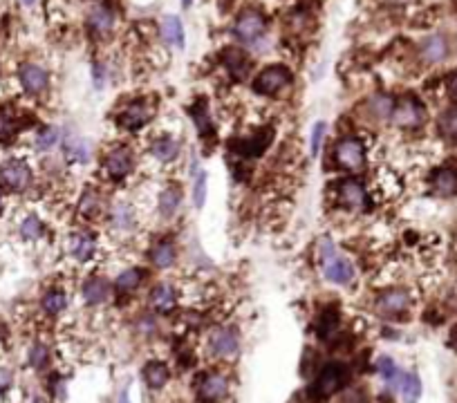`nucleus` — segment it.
<instances>
[{
  "mask_svg": "<svg viewBox=\"0 0 457 403\" xmlns=\"http://www.w3.org/2000/svg\"><path fill=\"white\" fill-rule=\"evenodd\" d=\"M350 378L348 367L343 365L341 361H329L321 367V372L316 374V381L310 388V397L312 401H325L332 395L341 392L346 388Z\"/></svg>",
  "mask_w": 457,
  "mask_h": 403,
  "instance_id": "1",
  "label": "nucleus"
},
{
  "mask_svg": "<svg viewBox=\"0 0 457 403\" xmlns=\"http://www.w3.org/2000/svg\"><path fill=\"white\" fill-rule=\"evenodd\" d=\"M318 256H321L323 273H325V278L329 282H334V285H348V282H352V278H354V264L346 256H341V253L334 249V245L327 238H323L321 245H318Z\"/></svg>",
  "mask_w": 457,
  "mask_h": 403,
  "instance_id": "2",
  "label": "nucleus"
},
{
  "mask_svg": "<svg viewBox=\"0 0 457 403\" xmlns=\"http://www.w3.org/2000/svg\"><path fill=\"white\" fill-rule=\"evenodd\" d=\"M32 182H34V172L25 159L9 157L0 164V184H3L7 191L22 193L32 186Z\"/></svg>",
  "mask_w": 457,
  "mask_h": 403,
  "instance_id": "3",
  "label": "nucleus"
},
{
  "mask_svg": "<svg viewBox=\"0 0 457 403\" xmlns=\"http://www.w3.org/2000/svg\"><path fill=\"white\" fill-rule=\"evenodd\" d=\"M390 121L397 128H406V130H415L421 123L426 121V108L417 97H404L395 101V108L390 114Z\"/></svg>",
  "mask_w": 457,
  "mask_h": 403,
  "instance_id": "4",
  "label": "nucleus"
},
{
  "mask_svg": "<svg viewBox=\"0 0 457 403\" xmlns=\"http://www.w3.org/2000/svg\"><path fill=\"white\" fill-rule=\"evenodd\" d=\"M334 159L339 168L343 170H363L365 161H368V153H365V146L357 137H343L334 146Z\"/></svg>",
  "mask_w": 457,
  "mask_h": 403,
  "instance_id": "5",
  "label": "nucleus"
},
{
  "mask_svg": "<svg viewBox=\"0 0 457 403\" xmlns=\"http://www.w3.org/2000/svg\"><path fill=\"white\" fill-rule=\"evenodd\" d=\"M289 81H292V72L287 70V67H285V65H269L254 78L251 88H254V92H258V95L273 97V95H278L282 88H287Z\"/></svg>",
  "mask_w": 457,
  "mask_h": 403,
  "instance_id": "6",
  "label": "nucleus"
},
{
  "mask_svg": "<svg viewBox=\"0 0 457 403\" xmlns=\"http://www.w3.org/2000/svg\"><path fill=\"white\" fill-rule=\"evenodd\" d=\"M267 27V20L262 16V11L258 9H247L238 16L236 25H233V34L236 39L245 41V43H254L262 36V32Z\"/></svg>",
  "mask_w": 457,
  "mask_h": 403,
  "instance_id": "7",
  "label": "nucleus"
},
{
  "mask_svg": "<svg viewBox=\"0 0 457 403\" xmlns=\"http://www.w3.org/2000/svg\"><path fill=\"white\" fill-rule=\"evenodd\" d=\"M273 139V130L271 128H260L258 132L249 135V137H240V139L231 142L233 151L245 155V157H258L267 151V146Z\"/></svg>",
  "mask_w": 457,
  "mask_h": 403,
  "instance_id": "8",
  "label": "nucleus"
},
{
  "mask_svg": "<svg viewBox=\"0 0 457 403\" xmlns=\"http://www.w3.org/2000/svg\"><path fill=\"white\" fill-rule=\"evenodd\" d=\"M336 198L346 209L359 211L368 204V191H365V186L357 179H343V182H339Z\"/></svg>",
  "mask_w": 457,
  "mask_h": 403,
  "instance_id": "9",
  "label": "nucleus"
},
{
  "mask_svg": "<svg viewBox=\"0 0 457 403\" xmlns=\"http://www.w3.org/2000/svg\"><path fill=\"white\" fill-rule=\"evenodd\" d=\"M104 170L108 172L110 179L117 182L128 177L132 170V155L128 148H114V151H110L104 159Z\"/></svg>",
  "mask_w": 457,
  "mask_h": 403,
  "instance_id": "10",
  "label": "nucleus"
},
{
  "mask_svg": "<svg viewBox=\"0 0 457 403\" xmlns=\"http://www.w3.org/2000/svg\"><path fill=\"white\" fill-rule=\"evenodd\" d=\"M408 307H410V296L404 289H388L376 298V312L386 316L404 314Z\"/></svg>",
  "mask_w": 457,
  "mask_h": 403,
  "instance_id": "11",
  "label": "nucleus"
},
{
  "mask_svg": "<svg viewBox=\"0 0 457 403\" xmlns=\"http://www.w3.org/2000/svg\"><path fill=\"white\" fill-rule=\"evenodd\" d=\"M151 117H153V110L148 108L146 103L135 101V103H130V106L119 114V125H121L123 130L135 132V130L144 128V125L151 121Z\"/></svg>",
  "mask_w": 457,
  "mask_h": 403,
  "instance_id": "12",
  "label": "nucleus"
},
{
  "mask_svg": "<svg viewBox=\"0 0 457 403\" xmlns=\"http://www.w3.org/2000/svg\"><path fill=\"white\" fill-rule=\"evenodd\" d=\"M198 395L207 403H218L228 395V381L222 374H207L198 385Z\"/></svg>",
  "mask_w": 457,
  "mask_h": 403,
  "instance_id": "13",
  "label": "nucleus"
},
{
  "mask_svg": "<svg viewBox=\"0 0 457 403\" xmlns=\"http://www.w3.org/2000/svg\"><path fill=\"white\" fill-rule=\"evenodd\" d=\"M211 352L215 356H222V359H228V356H233L238 352V345H240V336L238 332L231 329V327H222L218 332L211 334Z\"/></svg>",
  "mask_w": 457,
  "mask_h": 403,
  "instance_id": "14",
  "label": "nucleus"
},
{
  "mask_svg": "<svg viewBox=\"0 0 457 403\" xmlns=\"http://www.w3.org/2000/svg\"><path fill=\"white\" fill-rule=\"evenodd\" d=\"M18 78H20L22 90H25L27 95H41V92L48 88V72H45L41 65L25 63L20 67Z\"/></svg>",
  "mask_w": 457,
  "mask_h": 403,
  "instance_id": "15",
  "label": "nucleus"
},
{
  "mask_svg": "<svg viewBox=\"0 0 457 403\" xmlns=\"http://www.w3.org/2000/svg\"><path fill=\"white\" fill-rule=\"evenodd\" d=\"M67 249H70V256L79 262H88L95 256L97 251V240L93 233L88 231H76L70 235V242H67Z\"/></svg>",
  "mask_w": 457,
  "mask_h": 403,
  "instance_id": "16",
  "label": "nucleus"
},
{
  "mask_svg": "<svg viewBox=\"0 0 457 403\" xmlns=\"http://www.w3.org/2000/svg\"><path fill=\"white\" fill-rule=\"evenodd\" d=\"M81 296L88 305H101L110 298V285L104 278H88L81 287Z\"/></svg>",
  "mask_w": 457,
  "mask_h": 403,
  "instance_id": "17",
  "label": "nucleus"
},
{
  "mask_svg": "<svg viewBox=\"0 0 457 403\" xmlns=\"http://www.w3.org/2000/svg\"><path fill=\"white\" fill-rule=\"evenodd\" d=\"M177 303V294L170 285L162 282V285H155L153 292H151V307L155 312H162V314H168L170 309L175 307Z\"/></svg>",
  "mask_w": 457,
  "mask_h": 403,
  "instance_id": "18",
  "label": "nucleus"
},
{
  "mask_svg": "<svg viewBox=\"0 0 457 403\" xmlns=\"http://www.w3.org/2000/svg\"><path fill=\"white\" fill-rule=\"evenodd\" d=\"M222 63L226 65V70L231 76L236 78H245L249 74V56L243 52V50H238V48H228L224 54H222Z\"/></svg>",
  "mask_w": 457,
  "mask_h": 403,
  "instance_id": "19",
  "label": "nucleus"
},
{
  "mask_svg": "<svg viewBox=\"0 0 457 403\" xmlns=\"http://www.w3.org/2000/svg\"><path fill=\"white\" fill-rule=\"evenodd\" d=\"M151 155L157 161H162V164H168V161L177 159V155H179V142L175 139V137H168V135L157 137V139L151 144Z\"/></svg>",
  "mask_w": 457,
  "mask_h": 403,
  "instance_id": "20",
  "label": "nucleus"
},
{
  "mask_svg": "<svg viewBox=\"0 0 457 403\" xmlns=\"http://www.w3.org/2000/svg\"><path fill=\"white\" fill-rule=\"evenodd\" d=\"M177 249L173 245V240H159L157 245L151 249V262L157 269H168L175 264Z\"/></svg>",
  "mask_w": 457,
  "mask_h": 403,
  "instance_id": "21",
  "label": "nucleus"
},
{
  "mask_svg": "<svg viewBox=\"0 0 457 403\" xmlns=\"http://www.w3.org/2000/svg\"><path fill=\"white\" fill-rule=\"evenodd\" d=\"M142 376H144V381L148 388H153V390H159V388H164L168 383V367L166 363L162 361H148L144 365V370H142Z\"/></svg>",
  "mask_w": 457,
  "mask_h": 403,
  "instance_id": "22",
  "label": "nucleus"
},
{
  "mask_svg": "<svg viewBox=\"0 0 457 403\" xmlns=\"http://www.w3.org/2000/svg\"><path fill=\"white\" fill-rule=\"evenodd\" d=\"M446 54H449V43L444 36H428L424 39V43H421V56L428 61V63H439L446 59Z\"/></svg>",
  "mask_w": 457,
  "mask_h": 403,
  "instance_id": "23",
  "label": "nucleus"
},
{
  "mask_svg": "<svg viewBox=\"0 0 457 403\" xmlns=\"http://www.w3.org/2000/svg\"><path fill=\"white\" fill-rule=\"evenodd\" d=\"M430 184L439 195H455L457 193V170L453 168H437L430 175Z\"/></svg>",
  "mask_w": 457,
  "mask_h": 403,
  "instance_id": "24",
  "label": "nucleus"
},
{
  "mask_svg": "<svg viewBox=\"0 0 457 403\" xmlns=\"http://www.w3.org/2000/svg\"><path fill=\"white\" fill-rule=\"evenodd\" d=\"M162 39L170 45H177V48H184L186 34H184V25L177 16H164L162 20Z\"/></svg>",
  "mask_w": 457,
  "mask_h": 403,
  "instance_id": "25",
  "label": "nucleus"
},
{
  "mask_svg": "<svg viewBox=\"0 0 457 403\" xmlns=\"http://www.w3.org/2000/svg\"><path fill=\"white\" fill-rule=\"evenodd\" d=\"M182 204V191L179 186H166L162 193H159L157 200V209L162 213V217H173Z\"/></svg>",
  "mask_w": 457,
  "mask_h": 403,
  "instance_id": "26",
  "label": "nucleus"
},
{
  "mask_svg": "<svg viewBox=\"0 0 457 403\" xmlns=\"http://www.w3.org/2000/svg\"><path fill=\"white\" fill-rule=\"evenodd\" d=\"M110 220H112L114 226L121 228V231H128V228L135 226L137 215H135V209L128 202H117L110 209Z\"/></svg>",
  "mask_w": 457,
  "mask_h": 403,
  "instance_id": "27",
  "label": "nucleus"
},
{
  "mask_svg": "<svg viewBox=\"0 0 457 403\" xmlns=\"http://www.w3.org/2000/svg\"><path fill=\"white\" fill-rule=\"evenodd\" d=\"M144 275H146L144 269H137V267L125 269V271H121V273L117 275V280H114V287H117V289L123 292V294L135 292L137 287L144 282Z\"/></svg>",
  "mask_w": 457,
  "mask_h": 403,
  "instance_id": "28",
  "label": "nucleus"
},
{
  "mask_svg": "<svg viewBox=\"0 0 457 403\" xmlns=\"http://www.w3.org/2000/svg\"><path fill=\"white\" fill-rule=\"evenodd\" d=\"M336 329H339V312L332 307L323 309L321 316L316 320V334L321 339H329L332 334H336Z\"/></svg>",
  "mask_w": 457,
  "mask_h": 403,
  "instance_id": "29",
  "label": "nucleus"
},
{
  "mask_svg": "<svg viewBox=\"0 0 457 403\" xmlns=\"http://www.w3.org/2000/svg\"><path fill=\"white\" fill-rule=\"evenodd\" d=\"M18 233L22 240H41L43 233H45V226H43V220L39 215H27V217H22L20 220V226H18Z\"/></svg>",
  "mask_w": 457,
  "mask_h": 403,
  "instance_id": "30",
  "label": "nucleus"
},
{
  "mask_svg": "<svg viewBox=\"0 0 457 403\" xmlns=\"http://www.w3.org/2000/svg\"><path fill=\"white\" fill-rule=\"evenodd\" d=\"M41 307H43L50 316L61 314L63 309L67 307V296H65V292H61V289H48V292H45V296H43V301H41Z\"/></svg>",
  "mask_w": 457,
  "mask_h": 403,
  "instance_id": "31",
  "label": "nucleus"
},
{
  "mask_svg": "<svg viewBox=\"0 0 457 403\" xmlns=\"http://www.w3.org/2000/svg\"><path fill=\"white\" fill-rule=\"evenodd\" d=\"M88 22L97 34H108L112 29V22H114L112 11L108 7H97V9H93V14H90Z\"/></svg>",
  "mask_w": 457,
  "mask_h": 403,
  "instance_id": "32",
  "label": "nucleus"
},
{
  "mask_svg": "<svg viewBox=\"0 0 457 403\" xmlns=\"http://www.w3.org/2000/svg\"><path fill=\"white\" fill-rule=\"evenodd\" d=\"M20 132V121L5 110H0V144L14 142V137Z\"/></svg>",
  "mask_w": 457,
  "mask_h": 403,
  "instance_id": "33",
  "label": "nucleus"
},
{
  "mask_svg": "<svg viewBox=\"0 0 457 403\" xmlns=\"http://www.w3.org/2000/svg\"><path fill=\"white\" fill-rule=\"evenodd\" d=\"M376 370H379V374L383 376L386 383H390V385H395V388L402 385L404 374L399 372V367H397V363H395L393 359H388V356H381L379 363H376Z\"/></svg>",
  "mask_w": 457,
  "mask_h": 403,
  "instance_id": "34",
  "label": "nucleus"
},
{
  "mask_svg": "<svg viewBox=\"0 0 457 403\" xmlns=\"http://www.w3.org/2000/svg\"><path fill=\"white\" fill-rule=\"evenodd\" d=\"M402 395H404V401L406 403H417L419 397H421V381H419V376L415 372H410V374H404L402 378Z\"/></svg>",
  "mask_w": 457,
  "mask_h": 403,
  "instance_id": "35",
  "label": "nucleus"
},
{
  "mask_svg": "<svg viewBox=\"0 0 457 403\" xmlns=\"http://www.w3.org/2000/svg\"><path fill=\"white\" fill-rule=\"evenodd\" d=\"M368 108L376 119H390L393 108H395V99L388 95H376L368 101Z\"/></svg>",
  "mask_w": 457,
  "mask_h": 403,
  "instance_id": "36",
  "label": "nucleus"
},
{
  "mask_svg": "<svg viewBox=\"0 0 457 403\" xmlns=\"http://www.w3.org/2000/svg\"><path fill=\"white\" fill-rule=\"evenodd\" d=\"M191 119L196 121L200 135H209L213 132V125H211V114L207 112V103L204 101H198L196 106L191 108Z\"/></svg>",
  "mask_w": 457,
  "mask_h": 403,
  "instance_id": "37",
  "label": "nucleus"
},
{
  "mask_svg": "<svg viewBox=\"0 0 457 403\" xmlns=\"http://www.w3.org/2000/svg\"><path fill=\"white\" fill-rule=\"evenodd\" d=\"M439 132L444 139L449 142H457V110H446L439 117Z\"/></svg>",
  "mask_w": 457,
  "mask_h": 403,
  "instance_id": "38",
  "label": "nucleus"
},
{
  "mask_svg": "<svg viewBox=\"0 0 457 403\" xmlns=\"http://www.w3.org/2000/svg\"><path fill=\"white\" fill-rule=\"evenodd\" d=\"M61 139V135H59V128H54V125H50V128H43L36 132V151H52V148L59 144Z\"/></svg>",
  "mask_w": 457,
  "mask_h": 403,
  "instance_id": "39",
  "label": "nucleus"
},
{
  "mask_svg": "<svg viewBox=\"0 0 457 403\" xmlns=\"http://www.w3.org/2000/svg\"><path fill=\"white\" fill-rule=\"evenodd\" d=\"M88 157H90V153L81 139H67L65 142V159L67 161H79V164H83V161H88Z\"/></svg>",
  "mask_w": 457,
  "mask_h": 403,
  "instance_id": "40",
  "label": "nucleus"
},
{
  "mask_svg": "<svg viewBox=\"0 0 457 403\" xmlns=\"http://www.w3.org/2000/svg\"><path fill=\"white\" fill-rule=\"evenodd\" d=\"M207 172L204 170H198L196 177H193V202H196L198 209H202L204 202H207Z\"/></svg>",
  "mask_w": 457,
  "mask_h": 403,
  "instance_id": "41",
  "label": "nucleus"
},
{
  "mask_svg": "<svg viewBox=\"0 0 457 403\" xmlns=\"http://www.w3.org/2000/svg\"><path fill=\"white\" fill-rule=\"evenodd\" d=\"M27 361H29L32 367H36V370H41V367L48 365V361H50V350H48V345H43V343H34L32 348H29Z\"/></svg>",
  "mask_w": 457,
  "mask_h": 403,
  "instance_id": "42",
  "label": "nucleus"
},
{
  "mask_svg": "<svg viewBox=\"0 0 457 403\" xmlns=\"http://www.w3.org/2000/svg\"><path fill=\"white\" fill-rule=\"evenodd\" d=\"M325 121H318L314 123V130H312V142H310V151H312V157H316L321 153V146H323V139H325Z\"/></svg>",
  "mask_w": 457,
  "mask_h": 403,
  "instance_id": "43",
  "label": "nucleus"
},
{
  "mask_svg": "<svg viewBox=\"0 0 457 403\" xmlns=\"http://www.w3.org/2000/svg\"><path fill=\"white\" fill-rule=\"evenodd\" d=\"M101 209V204H99V198L95 193H86L83 198H81V213L83 215H95L99 213Z\"/></svg>",
  "mask_w": 457,
  "mask_h": 403,
  "instance_id": "44",
  "label": "nucleus"
},
{
  "mask_svg": "<svg viewBox=\"0 0 457 403\" xmlns=\"http://www.w3.org/2000/svg\"><path fill=\"white\" fill-rule=\"evenodd\" d=\"M11 385H14V374L7 367H0V397L7 395Z\"/></svg>",
  "mask_w": 457,
  "mask_h": 403,
  "instance_id": "45",
  "label": "nucleus"
},
{
  "mask_svg": "<svg viewBox=\"0 0 457 403\" xmlns=\"http://www.w3.org/2000/svg\"><path fill=\"white\" fill-rule=\"evenodd\" d=\"M446 88H449V95H451V97L457 101V72L449 76V81H446Z\"/></svg>",
  "mask_w": 457,
  "mask_h": 403,
  "instance_id": "46",
  "label": "nucleus"
},
{
  "mask_svg": "<svg viewBox=\"0 0 457 403\" xmlns=\"http://www.w3.org/2000/svg\"><path fill=\"white\" fill-rule=\"evenodd\" d=\"M5 213V198H3V193H0V215Z\"/></svg>",
  "mask_w": 457,
  "mask_h": 403,
  "instance_id": "47",
  "label": "nucleus"
},
{
  "mask_svg": "<svg viewBox=\"0 0 457 403\" xmlns=\"http://www.w3.org/2000/svg\"><path fill=\"white\" fill-rule=\"evenodd\" d=\"M193 5V0H182V7H191Z\"/></svg>",
  "mask_w": 457,
  "mask_h": 403,
  "instance_id": "48",
  "label": "nucleus"
},
{
  "mask_svg": "<svg viewBox=\"0 0 457 403\" xmlns=\"http://www.w3.org/2000/svg\"><path fill=\"white\" fill-rule=\"evenodd\" d=\"M453 345H455V348H457V329L453 332Z\"/></svg>",
  "mask_w": 457,
  "mask_h": 403,
  "instance_id": "49",
  "label": "nucleus"
},
{
  "mask_svg": "<svg viewBox=\"0 0 457 403\" xmlns=\"http://www.w3.org/2000/svg\"><path fill=\"white\" fill-rule=\"evenodd\" d=\"M22 3H25V5H34V0H22Z\"/></svg>",
  "mask_w": 457,
  "mask_h": 403,
  "instance_id": "50",
  "label": "nucleus"
}]
</instances>
